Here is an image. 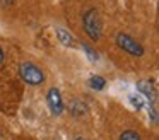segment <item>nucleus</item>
<instances>
[{"label": "nucleus", "mask_w": 159, "mask_h": 140, "mask_svg": "<svg viewBox=\"0 0 159 140\" xmlns=\"http://www.w3.org/2000/svg\"><path fill=\"white\" fill-rule=\"evenodd\" d=\"M87 85H89L93 91H103L106 87V80H104L101 75H91L89 80H87Z\"/></svg>", "instance_id": "6e6552de"}, {"label": "nucleus", "mask_w": 159, "mask_h": 140, "mask_svg": "<svg viewBox=\"0 0 159 140\" xmlns=\"http://www.w3.org/2000/svg\"><path fill=\"white\" fill-rule=\"evenodd\" d=\"M75 140H86V138H84V137H77Z\"/></svg>", "instance_id": "ddd939ff"}, {"label": "nucleus", "mask_w": 159, "mask_h": 140, "mask_svg": "<svg viewBox=\"0 0 159 140\" xmlns=\"http://www.w3.org/2000/svg\"><path fill=\"white\" fill-rule=\"evenodd\" d=\"M69 111L72 116H75V118H80L82 115H86L87 113V106L84 101H79V99H74L72 102L69 104Z\"/></svg>", "instance_id": "0eeeda50"}, {"label": "nucleus", "mask_w": 159, "mask_h": 140, "mask_svg": "<svg viewBox=\"0 0 159 140\" xmlns=\"http://www.w3.org/2000/svg\"><path fill=\"white\" fill-rule=\"evenodd\" d=\"M82 26H84L86 34L93 41L101 39V36H103V22H101V16H99V12H98V9L91 7V9H87L86 12H84Z\"/></svg>", "instance_id": "f257e3e1"}, {"label": "nucleus", "mask_w": 159, "mask_h": 140, "mask_svg": "<svg viewBox=\"0 0 159 140\" xmlns=\"http://www.w3.org/2000/svg\"><path fill=\"white\" fill-rule=\"evenodd\" d=\"M115 41H116V46L120 50H123L125 53L132 55V56H142L144 55V46L137 39H134L130 34L120 33V34H116V39Z\"/></svg>", "instance_id": "7ed1b4c3"}, {"label": "nucleus", "mask_w": 159, "mask_h": 140, "mask_svg": "<svg viewBox=\"0 0 159 140\" xmlns=\"http://www.w3.org/2000/svg\"><path fill=\"white\" fill-rule=\"evenodd\" d=\"M82 50H84V53L89 56L91 61H98V60H99V55H98V51L94 50V48L91 46L89 43H82Z\"/></svg>", "instance_id": "1a4fd4ad"}, {"label": "nucleus", "mask_w": 159, "mask_h": 140, "mask_svg": "<svg viewBox=\"0 0 159 140\" xmlns=\"http://www.w3.org/2000/svg\"><path fill=\"white\" fill-rule=\"evenodd\" d=\"M130 102H132V106H134L135 109H142V99L140 97H135V96H130Z\"/></svg>", "instance_id": "9b49d317"}, {"label": "nucleus", "mask_w": 159, "mask_h": 140, "mask_svg": "<svg viewBox=\"0 0 159 140\" xmlns=\"http://www.w3.org/2000/svg\"><path fill=\"white\" fill-rule=\"evenodd\" d=\"M55 33H57L58 41L63 44V46H67V48H74V46H75V39H74V36L69 33V31L62 29V27H57Z\"/></svg>", "instance_id": "423d86ee"}, {"label": "nucleus", "mask_w": 159, "mask_h": 140, "mask_svg": "<svg viewBox=\"0 0 159 140\" xmlns=\"http://www.w3.org/2000/svg\"><path fill=\"white\" fill-rule=\"evenodd\" d=\"M46 102H48V108H50V111H52V115H55V116H60L63 113V109H65L63 101H62V94H60V91L57 87H52L48 91V94H46Z\"/></svg>", "instance_id": "20e7f679"}, {"label": "nucleus", "mask_w": 159, "mask_h": 140, "mask_svg": "<svg viewBox=\"0 0 159 140\" xmlns=\"http://www.w3.org/2000/svg\"><path fill=\"white\" fill-rule=\"evenodd\" d=\"M19 75L22 77V80L29 85H39L45 82V74L38 65L31 63V61H24L19 65Z\"/></svg>", "instance_id": "f03ea898"}, {"label": "nucleus", "mask_w": 159, "mask_h": 140, "mask_svg": "<svg viewBox=\"0 0 159 140\" xmlns=\"http://www.w3.org/2000/svg\"><path fill=\"white\" fill-rule=\"evenodd\" d=\"M120 140H142V137L135 130H125L120 135Z\"/></svg>", "instance_id": "9d476101"}, {"label": "nucleus", "mask_w": 159, "mask_h": 140, "mask_svg": "<svg viewBox=\"0 0 159 140\" xmlns=\"http://www.w3.org/2000/svg\"><path fill=\"white\" fill-rule=\"evenodd\" d=\"M4 61V50H2V46H0V63Z\"/></svg>", "instance_id": "f8f14e48"}, {"label": "nucleus", "mask_w": 159, "mask_h": 140, "mask_svg": "<svg viewBox=\"0 0 159 140\" xmlns=\"http://www.w3.org/2000/svg\"><path fill=\"white\" fill-rule=\"evenodd\" d=\"M137 91L140 92L144 97H147V101L151 102L149 106H154V102H156V89H154V85H152L151 80H145V79L139 80L137 82Z\"/></svg>", "instance_id": "39448f33"}]
</instances>
